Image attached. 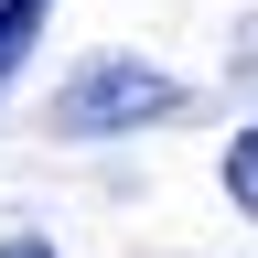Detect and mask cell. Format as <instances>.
Returning <instances> with one entry per match:
<instances>
[{
	"mask_svg": "<svg viewBox=\"0 0 258 258\" xmlns=\"http://www.w3.org/2000/svg\"><path fill=\"white\" fill-rule=\"evenodd\" d=\"M183 86L161 76V64H129V54H97L76 86L54 97V129L64 140H108V129H140V118H172Z\"/></svg>",
	"mask_w": 258,
	"mask_h": 258,
	"instance_id": "obj_1",
	"label": "cell"
},
{
	"mask_svg": "<svg viewBox=\"0 0 258 258\" xmlns=\"http://www.w3.org/2000/svg\"><path fill=\"white\" fill-rule=\"evenodd\" d=\"M43 22H54V0H0V86H11V64L43 43Z\"/></svg>",
	"mask_w": 258,
	"mask_h": 258,
	"instance_id": "obj_2",
	"label": "cell"
},
{
	"mask_svg": "<svg viewBox=\"0 0 258 258\" xmlns=\"http://www.w3.org/2000/svg\"><path fill=\"white\" fill-rule=\"evenodd\" d=\"M226 194H237V215H258V129H237V151H226Z\"/></svg>",
	"mask_w": 258,
	"mask_h": 258,
	"instance_id": "obj_3",
	"label": "cell"
},
{
	"mask_svg": "<svg viewBox=\"0 0 258 258\" xmlns=\"http://www.w3.org/2000/svg\"><path fill=\"white\" fill-rule=\"evenodd\" d=\"M0 258H54V247L43 237H0Z\"/></svg>",
	"mask_w": 258,
	"mask_h": 258,
	"instance_id": "obj_4",
	"label": "cell"
}]
</instances>
